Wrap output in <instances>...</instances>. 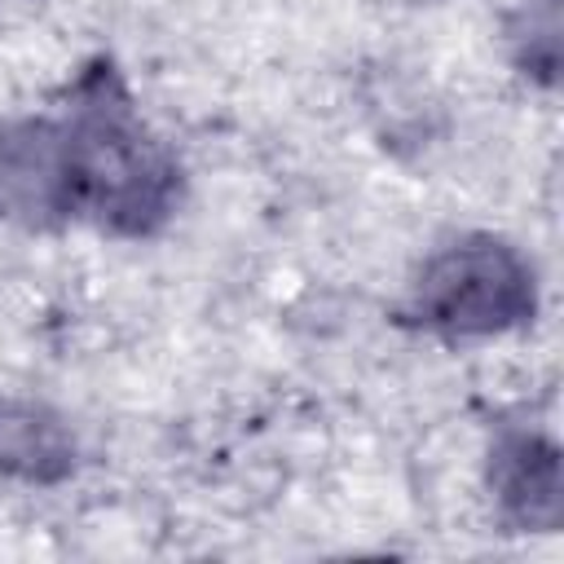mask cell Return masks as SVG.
Segmentation results:
<instances>
[{"instance_id": "cell-1", "label": "cell", "mask_w": 564, "mask_h": 564, "mask_svg": "<svg viewBox=\"0 0 564 564\" xmlns=\"http://www.w3.org/2000/svg\"><path fill=\"white\" fill-rule=\"evenodd\" d=\"M181 203V163L110 57L75 70L53 110L0 119V220L159 234Z\"/></svg>"}, {"instance_id": "cell-2", "label": "cell", "mask_w": 564, "mask_h": 564, "mask_svg": "<svg viewBox=\"0 0 564 564\" xmlns=\"http://www.w3.org/2000/svg\"><path fill=\"white\" fill-rule=\"evenodd\" d=\"M538 317V269L498 234H458L405 286L397 322L445 344L494 339Z\"/></svg>"}, {"instance_id": "cell-3", "label": "cell", "mask_w": 564, "mask_h": 564, "mask_svg": "<svg viewBox=\"0 0 564 564\" xmlns=\"http://www.w3.org/2000/svg\"><path fill=\"white\" fill-rule=\"evenodd\" d=\"M485 485L498 507V520L520 533H555L564 494H560V445L542 427H498L485 458Z\"/></svg>"}, {"instance_id": "cell-4", "label": "cell", "mask_w": 564, "mask_h": 564, "mask_svg": "<svg viewBox=\"0 0 564 564\" xmlns=\"http://www.w3.org/2000/svg\"><path fill=\"white\" fill-rule=\"evenodd\" d=\"M79 467L70 423L22 397H0V476L22 485H57Z\"/></svg>"}]
</instances>
